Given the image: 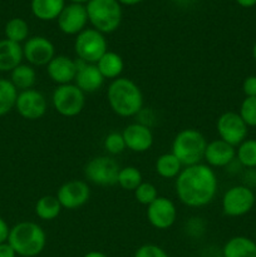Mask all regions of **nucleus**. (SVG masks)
I'll return each mask as SVG.
<instances>
[{
  "instance_id": "43",
  "label": "nucleus",
  "mask_w": 256,
  "mask_h": 257,
  "mask_svg": "<svg viewBox=\"0 0 256 257\" xmlns=\"http://www.w3.org/2000/svg\"><path fill=\"white\" fill-rule=\"evenodd\" d=\"M215 257H225L223 255H217V256H215Z\"/></svg>"
},
{
  "instance_id": "6",
  "label": "nucleus",
  "mask_w": 256,
  "mask_h": 257,
  "mask_svg": "<svg viewBox=\"0 0 256 257\" xmlns=\"http://www.w3.org/2000/svg\"><path fill=\"white\" fill-rule=\"evenodd\" d=\"M74 50L78 59L89 64H97L98 60L108 50L104 34L93 28H85L75 37Z\"/></svg>"
},
{
  "instance_id": "33",
  "label": "nucleus",
  "mask_w": 256,
  "mask_h": 257,
  "mask_svg": "<svg viewBox=\"0 0 256 257\" xmlns=\"http://www.w3.org/2000/svg\"><path fill=\"white\" fill-rule=\"evenodd\" d=\"M104 150L107 151L109 155H120L123 151L127 150L122 133L110 132L109 135L104 138Z\"/></svg>"
},
{
  "instance_id": "42",
  "label": "nucleus",
  "mask_w": 256,
  "mask_h": 257,
  "mask_svg": "<svg viewBox=\"0 0 256 257\" xmlns=\"http://www.w3.org/2000/svg\"><path fill=\"white\" fill-rule=\"evenodd\" d=\"M252 57H253V60L256 62V43L253 44V47H252Z\"/></svg>"
},
{
  "instance_id": "22",
  "label": "nucleus",
  "mask_w": 256,
  "mask_h": 257,
  "mask_svg": "<svg viewBox=\"0 0 256 257\" xmlns=\"http://www.w3.org/2000/svg\"><path fill=\"white\" fill-rule=\"evenodd\" d=\"M225 257H256V243L246 236H235L225 243L222 248Z\"/></svg>"
},
{
  "instance_id": "24",
  "label": "nucleus",
  "mask_w": 256,
  "mask_h": 257,
  "mask_svg": "<svg viewBox=\"0 0 256 257\" xmlns=\"http://www.w3.org/2000/svg\"><path fill=\"white\" fill-rule=\"evenodd\" d=\"M155 170L160 177L171 180V178H176L180 175L181 171L183 170V166L178 161V158L172 152H170L163 153L156 160Z\"/></svg>"
},
{
  "instance_id": "8",
  "label": "nucleus",
  "mask_w": 256,
  "mask_h": 257,
  "mask_svg": "<svg viewBox=\"0 0 256 257\" xmlns=\"http://www.w3.org/2000/svg\"><path fill=\"white\" fill-rule=\"evenodd\" d=\"M256 206L255 192L243 185L228 188L222 196L221 207L222 212L228 217H241L250 212Z\"/></svg>"
},
{
  "instance_id": "18",
  "label": "nucleus",
  "mask_w": 256,
  "mask_h": 257,
  "mask_svg": "<svg viewBox=\"0 0 256 257\" xmlns=\"http://www.w3.org/2000/svg\"><path fill=\"white\" fill-rule=\"evenodd\" d=\"M203 160L211 168L227 167L236 160V147L222 140H213L207 142Z\"/></svg>"
},
{
  "instance_id": "45",
  "label": "nucleus",
  "mask_w": 256,
  "mask_h": 257,
  "mask_svg": "<svg viewBox=\"0 0 256 257\" xmlns=\"http://www.w3.org/2000/svg\"><path fill=\"white\" fill-rule=\"evenodd\" d=\"M253 241H255V243H256V233H255V240H253Z\"/></svg>"
},
{
  "instance_id": "17",
  "label": "nucleus",
  "mask_w": 256,
  "mask_h": 257,
  "mask_svg": "<svg viewBox=\"0 0 256 257\" xmlns=\"http://www.w3.org/2000/svg\"><path fill=\"white\" fill-rule=\"evenodd\" d=\"M77 72V62L68 55H55L47 65L48 75L57 85L70 84L74 82Z\"/></svg>"
},
{
  "instance_id": "30",
  "label": "nucleus",
  "mask_w": 256,
  "mask_h": 257,
  "mask_svg": "<svg viewBox=\"0 0 256 257\" xmlns=\"http://www.w3.org/2000/svg\"><path fill=\"white\" fill-rule=\"evenodd\" d=\"M236 160L242 167H256V140H245L236 150Z\"/></svg>"
},
{
  "instance_id": "20",
  "label": "nucleus",
  "mask_w": 256,
  "mask_h": 257,
  "mask_svg": "<svg viewBox=\"0 0 256 257\" xmlns=\"http://www.w3.org/2000/svg\"><path fill=\"white\" fill-rule=\"evenodd\" d=\"M24 59L23 47L12 40H0V72H12Z\"/></svg>"
},
{
  "instance_id": "27",
  "label": "nucleus",
  "mask_w": 256,
  "mask_h": 257,
  "mask_svg": "<svg viewBox=\"0 0 256 257\" xmlns=\"http://www.w3.org/2000/svg\"><path fill=\"white\" fill-rule=\"evenodd\" d=\"M18 94V89L10 79L0 78V117L14 109Z\"/></svg>"
},
{
  "instance_id": "41",
  "label": "nucleus",
  "mask_w": 256,
  "mask_h": 257,
  "mask_svg": "<svg viewBox=\"0 0 256 257\" xmlns=\"http://www.w3.org/2000/svg\"><path fill=\"white\" fill-rule=\"evenodd\" d=\"M70 3H73V4H82V5H84V4H87L88 2H89V0H69Z\"/></svg>"
},
{
  "instance_id": "32",
  "label": "nucleus",
  "mask_w": 256,
  "mask_h": 257,
  "mask_svg": "<svg viewBox=\"0 0 256 257\" xmlns=\"http://www.w3.org/2000/svg\"><path fill=\"white\" fill-rule=\"evenodd\" d=\"M238 114L247 127H256V97H245L238 109Z\"/></svg>"
},
{
  "instance_id": "10",
  "label": "nucleus",
  "mask_w": 256,
  "mask_h": 257,
  "mask_svg": "<svg viewBox=\"0 0 256 257\" xmlns=\"http://www.w3.org/2000/svg\"><path fill=\"white\" fill-rule=\"evenodd\" d=\"M220 140L225 141L228 145L237 147L245 140H247L248 127L240 114L236 112H225L217 118L216 122Z\"/></svg>"
},
{
  "instance_id": "4",
  "label": "nucleus",
  "mask_w": 256,
  "mask_h": 257,
  "mask_svg": "<svg viewBox=\"0 0 256 257\" xmlns=\"http://www.w3.org/2000/svg\"><path fill=\"white\" fill-rule=\"evenodd\" d=\"M207 146L205 136L197 130L186 128L173 138L172 153L178 158L183 167L201 163Z\"/></svg>"
},
{
  "instance_id": "15",
  "label": "nucleus",
  "mask_w": 256,
  "mask_h": 257,
  "mask_svg": "<svg viewBox=\"0 0 256 257\" xmlns=\"http://www.w3.org/2000/svg\"><path fill=\"white\" fill-rule=\"evenodd\" d=\"M58 28L60 32L67 35H75L77 37L80 32L85 29L88 23V14L85 5L70 4L65 5L60 15L57 19Z\"/></svg>"
},
{
  "instance_id": "37",
  "label": "nucleus",
  "mask_w": 256,
  "mask_h": 257,
  "mask_svg": "<svg viewBox=\"0 0 256 257\" xmlns=\"http://www.w3.org/2000/svg\"><path fill=\"white\" fill-rule=\"evenodd\" d=\"M14 248L9 245V242L0 243V257H17Z\"/></svg>"
},
{
  "instance_id": "25",
  "label": "nucleus",
  "mask_w": 256,
  "mask_h": 257,
  "mask_svg": "<svg viewBox=\"0 0 256 257\" xmlns=\"http://www.w3.org/2000/svg\"><path fill=\"white\" fill-rule=\"evenodd\" d=\"M10 82L17 89H32L37 82V72L30 64H20L10 72Z\"/></svg>"
},
{
  "instance_id": "35",
  "label": "nucleus",
  "mask_w": 256,
  "mask_h": 257,
  "mask_svg": "<svg viewBox=\"0 0 256 257\" xmlns=\"http://www.w3.org/2000/svg\"><path fill=\"white\" fill-rule=\"evenodd\" d=\"M242 92L245 97H256V75H248L242 83Z\"/></svg>"
},
{
  "instance_id": "23",
  "label": "nucleus",
  "mask_w": 256,
  "mask_h": 257,
  "mask_svg": "<svg viewBox=\"0 0 256 257\" xmlns=\"http://www.w3.org/2000/svg\"><path fill=\"white\" fill-rule=\"evenodd\" d=\"M95 65L98 67L99 72L102 73L104 79H117V78L120 77L123 69H124L123 58L118 53L110 52V50H107Z\"/></svg>"
},
{
  "instance_id": "2",
  "label": "nucleus",
  "mask_w": 256,
  "mask_h": 257,
  "mask_svg": "<svg viewBox=\"0 0 256 257\" xmlns=\"http://www.w3.org/2000/svg\"><path fill=\"white\" fill-rule=\"evenodd\" d=\"M107 100L110 109L123 118L135 117L143 108L142 90L132 79L124 77L110 82L107 89Z\"/></svg>"
},
{
  "instance_id": "38",
  "label": "nucleus",
  "mask_w": 256,
  "mask_h": 257,
  "mask_svg": "<svg viewBox=\"0 0 256 257\" xmlns=\"http://www.w3.org/2000/svg\"><path fill=\"white\" fill-rule=\"evenodd\" d=\"M236 3L242 8H252L256 5V0H236Z\"/></svg>"
},
{
  "instance_id": "36",
  "label": "nucleus",
  "mask_w": 256,
  "mask_h": 257,
  "mask_svg": "<svg viewBox=\"0 0 256 257\" xmlns=\"http://www.w3.org/2000/svg\"><path fill=\"white\" fill-rule=\"evenodd\" d=\"M10 233V227L7 223V221L3 217H0V243L8 242V238H9Z\"/></svg>"
},
{
  "instance_id": "44",
  "label": "nucleus",
  "mask_w": 256,
  "mask_h": 257,
  "mask_svg": "<svg viewBox=\"0 0 256 257\" xmlns=\"http://www.w3.org/2000/svg\"><path fill=\"white\" fill-rule=\"evenodd\" d=\"M253 192H255V202H256V190L253 191Z\"/></svg>"
},
{
  "instance_id": "12",
  "label": "nucleus",
  "mask_w": 256,
  "mask_h": 257,
  "mask_svg": "<svg viewBox=\"0 0 256 257\" xmlns=\"http://www.w3.org/2000/svg\"><path fill=\"white\" fill-rule=\"evenodd\" d=\"M57 198L65 210H78L89 201L90 188L85 181L72 180L63 183L57 191Z\"/></svg>"
},
{
  "instance_id": "13",
  "label": "nucleus",
  "mask_w": 256,
  "mask_h": 257,
  "mask_svg": "<svg viewBox=\"0 0 256 257\" xmlns=\"http://www.w3.org/2000/svg\"><path fill=\"white\" fill-rule=\"evenodd\" d=\"M147 220L157 230H168L177 220V208L170 198L158 196L147 206Z\"/></svg>"
},
{
  "instance_id": "14",
  "label": "nucleus",
  "mask_w": 256,
  "mask_h": 257,
  "mask_svg": "<svg viewBox=\"0 0 256 257\" xmlns=\"http://www.w3.org/2000/svg\"><path fill=\"white\" fill-rule=\"evenodd\" d=\"M23 54L33 67H44L55 57V47L48 38L37 35L28 38L23 47Z\"/></svg>"
},
{
  "instance_id": "34",
  "label": "nucleus",
  "mask_w": 256,
  "mask_h": 257,
  "mask_svg": "<svg viewBox=\"0 0 256 257\" xmlns=\"http://www.w3.org/2000/svg\"><path fill=\"white\" fill-rule=\"evenodd\" d=\"M135 257H168V255L160 246L153 245V243H146L136 250Z\"/></svg>"
},
{
  "instance_id": "21",
  "label": "nucleus",
  "mask_w": 256,
  "mask_h": 257,
  "mask_svg": "<svg viewBox=\"0 0 256 257\" xmlns=\"http://www.w3.org/2000/svg\"><path fill=\"white\" fill-rule=\"evenodd\" d=\"M65 7V0H32L30 9L37 19L43 22L57 20Z\"/></svg>"
},
{
  "instance_id": "1",
  "label": "nucleus",
  "mask_w": 256,
  "mask_h": 257,
  "mask_svg": "<svg viewBox=\"0 0 256 257\" xmlns=\"http://www.w3.org/2000/svg\"><path fill=\"white\" fill-rule=\"evenodd\" d=\"M176 195L187 207L200 208L211 203L217 193L218 180L215 171L206 163L183 167L176 177Z\"/></svg>"
},
{
  "instance_id": "16",
  "label": "nucleus",
  "mask_w": 256,
  "mask_h": 257,
  "mask_svg": "<svg viewBox=\"0 0 256 257\" xmlns=\"http://www.w3.org/2000/svg\"><path fill=\"white\" fill-rule=\"evenodd\" d=\"M125 147L136 153H143L151 150L153 146V133L147 124L143 123H131L123 130Z\"/></svg>"
},
{
  "instance_id": "19",
  "label": "nucleus",
  "mask_w": 256,
  "mask_h": 257,
  "mask_svg": "<svg viewBox=\"0 0 256 257\" xmlns=\"http://www.w3.org/2000/svg\"><path fill=\"white\" fill-rule=\"evenodd\" d=\"M75 62H77L78 72L75 75L74 84L84 93H94L99 90L104 84L105 79L97 65L85 63L82 59Z\"/></svg>"
},
{
  "instance_id": "31",
  "label": "nucleus",
  "mask_w": 256,
  "mask_h": 257,
  "mask_svg": "<svg viewBox=\"0 0 256 257\" xmlns=\"http://www.w3.org/2000/svg\"><path fill=\"white\" fill-rule=\"evenodd\" d=\"M133 192L137 202L145 206H150L160 196L156 186L150 182H142Z\"/></svg>"
},
{
  "instance_id": "11",
  "label": "nucleus",
  "mask_w": 256,
  "mask_h": 257,
  "mask_svg": "<svg viewBox=\"0 0 256 257\" xmlns=\"http://www.w3.org/2000/svg\"><path fill=\"white\" fill-rule=\"evenodd\" d=\"M15 109L24 119L37 120L45 115L48 102L45 95L37 89L22 90L18 94Z\"/></svg>"
},
{
  "instance_id": "40",
  "label": "nucleus",
  "mask_w": 256,
  "mask_h": 257,
  "mask_svg": "<svg viewBox=\"0 0 256 257\" xmlns=\"http://www.w3.org/2000/svg\"><path fill=\"white\" fill-rule=\"evenodd\" d=\"M83 257H108L105 253L100 252V251H89V252L85 253Z\"/></svg>"
},
{
  "instance_id": "29",
  "label": "nucleus",
  "mask_w": 256,
  "mask_h": 257,
  "mask_svg": "<svg viewBox=\"0 0 256 257\" xmlns=\"http://www.w3.org/2000/svg\"><path fill=\"white\" fill-rule=\"evenodd\" d=\"M143 182L142 173L135 166L122 167L118 172L117 185L125 191H135Z\"/></svg>"
},
{
  "instance_id": "3",
  "label": "nucleus",
  "mask_w": 256,
  "mask_h": 257,
  "mask_svg": "<svg viewBox=\"0 0 256 257\" xmlns=\"http://www.w3.org/2000/svg\"><path fill=\"white\" fill-rule=\"evenodd\" d=\"M8 242L18 256L35 257L45 248L47 233L38 223L23 221L10 228Z\"/></svg>"
},
{
  "instance_id": "9",
  "label": "nucleus",
  "mask_w": 256,
  "mask_h": 257,
  "mask_svg": "<svg viewBox=\"0 0 256 257\" xmlns=\"http://www.w3.org/2000/svg\"><path fill=\"white\" fill-rule=\"evenodd\" d=\"M120 167L117 161L113 160L109 156H98L92 158L84 167V176L89 182L97 186L117 185L118 172Z\"/></svg>"
},
{
  "instance_id": "28",
  "label": "nucleus",
  "mask_w": 256,
  "mask_h": 257,
  "mask_svg": "<svg viewBox=\"0 0 256 257\" xmlns=\"http://www.w3.org/2000/svg\"><path fill=\"white\" fill-rule=\"evenodd\" d=\"M5 37L8 40L20 43L27 42L28 35H29V25L22 18H13L5 25Z\"/></svg>"
},
{
  "instance_id": "7",
  "label": "nucleus",
  "mask_w": 256,
  "mask_h": 257,
  "mask_svg": "<svg viewBox=\"0 0 256 257\" xmlns=\"http://www.w3.org/2000/svg\"><path fill=\"white\" fill-rule=\"evenodd\" d=\"M52 103L54 109L63 117H75L84 109L85 93L74 83L57 85L52 94Z\"/></svg>"
},
{
  "instance_id": "5",
  "label": "nucleus",
  "mask_w": 256,
  "mask_h": 257,
  "mask_svg": "<svg viewBox=\"0 0 256 257\" xmlns=\"http://www.w3.org/2000/svg\"><path fill=\"white\" fill-rule=\"evenodd\" d=\"M88 22L93 29L102 34H109L119 28L122 22V7L118 0H89L85 4Z\"/></svg>"
},
{
  "instance_id": "39",
  "label": "nucleus",
  "mask_w": 256,
  "mask_h": 257,
  "mask_svg": "<svg viewBox=\"0 0 256 257\" xmlns=\"http://www.w3.org/2000/svg\"><path fill=\"white\" fill-rule=\"evenodd\" d=\"M143 0H118V3L119 4H123V5H128V7H132V5H137L140 4V3H142Z\"/></svg>"
},
{
  "instance_id": "26",
  "label": "nucleus",
  "mask_w": 256,
  "mask_h": 257,
  "mask_svg": "<svg viewBox=\"0 0 256 257\" xmlns=\"http://www.w3.org/2000/svg\"><path fill=\"white\" fill-rule=\"evenodd\" d=\"M63 207L57 196H43L35 203V215L43 221H53L60 215Z\"/></svg>"
}]
</instances>
